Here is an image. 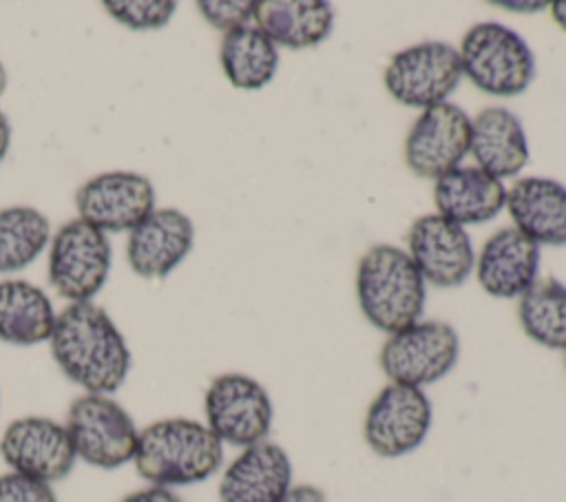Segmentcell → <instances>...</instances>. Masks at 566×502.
<instances>
[{
  "mask_svg": "<svg viewBox=\"0 0 566 502\" xmlns=\"http://www.w3.org/2000/svg\"><path fill=\"white\" fill-rule=\"evenodd\" d=\"M252 18L256 29L285 49L316 46L334 29V9L323 0H261Z\"/></svg>",
  "mask_w": 566,
  "mask_h": 502,
  "instance_id": "cell-21",
  "label": "cell"
},
{
  "mask_svg": "<svg viewBox=\"0 0 566 502\" xmlns=\"http://www.w3.org/2000/svg\"><path fill=\"white\" fill-rule=\"evenodd\" d=\"M111 270V243L106 232L73 219L51 241L49 281L53 290L73 303L91 301L106 283Z\"/></svg>",
  "mask_w": 566,
  "mask_h": 502,
  "instance_id": "cell-10",
  "label": "cell"
},
{
  "mask_svg": "<svg viewBox=\"0 0 566 502\" xmlns=\"http://www.w3.org/2000/svg\"><path fill=\"white\" fill-rule=\"evenodd\" d=\"M462 80L458 49L429 40L398 51L385 66L387 93L405 106L429 108L447 102Z\"/></svg>",
  "mask_w": 566,
  "mask_h": 502,
  "instance_id": "cell-9",
  "label": "cell"
},
{
  "mask_svg": "<svg viewBox=\"0 0 566 502\" xmlns=\"http://www.w3.org/2000/svg\"><path fill=\"white\" fill-rule=\"evenodd\" d=\"M294 478V467L287 451L263 440L241 449L226 467L219 482V502H279Z\"/></svg>",
  "mask_w": 566,
  "mask_h": 502,
  "instance_id": "cell-16",
  "label": "cell"
},
{
  "mask_svg": "<svg viewBox=\"0 0 566 502\" xmlns=\"http://www.w3.org/2000/svg\"><path fill=\"white\" fill-rule=\"evenodd\" d=\"M517 318L533 343L566 352V285L562 281L537 279L520 296Z\"/></svg>",
  "mask_w": 566,
  "mask_h": 502,
  "instance_id": "cell-24",
  "label": "cell"
},
{
  "mask_svg": "<svg viewBox=\"0 0 566 502\" xmlns=\"http://www.w3.org/2000/svg\"><path fill=\"white\" fill-rule=\"evenodd\" d=\"M49 219L31 206H11L0 210V272L27 268L49 243Z\"/></svg>",
  "mask_w": 566,
  "mask_h": 502,
  "instance_id": "cell-25",
  "label": "cell"
},
{
  "mask_svg": "<svg viewBox=\"0 0 566 502\" xmlns=\"http://www.w3.org/2000/svg\"><path fill=\"white\" fill-rule=\"evenodd\" d=\"M0 502H57L51 484L9 471L0 475Z\"/></svg>",
  "mask_w": 566,
  "mask_h": 502,
  "instance_id": "cell-28",
  "label": "cell"
},
{
  "mask_svg": "<svg viewBox=\"0 0 566 502\" xmlns=\"http://www.w3.org/2000/svg\"><path fill=\"white\" fill-rule=\"evenodd\" d=\"M119 502H181V500H179V495L172 489H164V487L150 484L146 489L128 493Z\"/></svg>",
  "mask_w": 566,
  "mask_h": 502,
  "instance_id": "cell-29",
  "label": "cell"
},
{
  "mask_svg": "<svg viewBox=\"0 0 566 502\" xmlns=\"http://www.w3.org/2000/svg\"><path fill=\"white\" fill-rule=\"evenodd\" d=\"M4 86H7V71H4V66L0 62V95L4 93Z\"/></svg>",
  "mask_w": 566,
  "mask_h": 502,
  "instance_id": "cell-34",
  "label": "cell"
},
{
  "mask_svg": "<svg viewBox=\"0 0 566 502\" xmlns=\"http://www.w3.org/2000/svg\"><path fill=\"white\" fill-rule=\"evenodd\" d=\"M407 245L422 279L436 287H458L475 268L469 232L440 215L418 217L409 228Z\"/></svg>",
  "mask_w": 566,
  "mask_h": 502,
  "instance_id": "cell-14",
  "label": "cell"
},
{
  "mask_svg": "<svg viewBox=\"0 0 566 502\" xmlns=\"http://www.w3.org/2000/svg\"><path fill=\"white\" fill-rule=\"evenodd\" d=\"M55 314L49 296L22 279L0 281V341L38 345L51 338Z\"/></svg>",
  "mask_w": 566,
  "mask_h": 502,
  "instance_id": "cell-22",
  "label": "cell"
},
{
  "mask_svg": "<svg viewBox=\"0 0 566 502\" xmlns=\"http://www.w3.org/2000/svg\"><path fill=\"white\" fill-rule=\"evenodd\" d=\"M80 219L102 232L133 230L155 210L150 179L130 170H108L77 188Z\"/></svg>",
  "mask_w": 566,
  "mask_h": 502,
  "instance_id": "cell-13",
  "label": "cell"
},
{
  "mask_svg": "<svg viewBox=\"0 0 566 502\" xmlns=\"http://www.w3.org/2000/svg\"><path fill=\"white\" fill-rule=\"evenodd\" d=\"M462 75L486 95H522L535 77V55L528 42L502 22L473 24L458 49Z\"/></svg>",
  "mask_w": 566,
  "mask_h": 502,
  "instance_id": "cell-4",
  "label": "cell"
},
{
  "mask_svg": "<svg viewBox=\"0 0 566 502\" xmlns=\"http://www.w3.org/2000/svg\"><path fill=\"white\" fill-rule=\"evenodd\" d=\"M195 226L188 215L175 208H155L137 223L126 243V259L144 279L168 276L192 250Z\"/></svg>",
  "mask_w": 566,
  "mask_h": 502,
  "instance_id": "cell-15",
  "label": "cell"
},
{
  "mask_svg": "<svg viewBox=\"0 0 566 502\" xmlns=\"http://www.w3.org/2000/svg\"><path fill=\"white\" fill-rule=\"evenodd\" d=\"M75 456L97 469H117L135 458L139 431L128 411L108 396L84 394L66 414Z\"/></svg>",
  "mask_w": 566,
  "mask_h": 502,
  "instance_id": "cell-7",
  "label": "cell"
},
{
  "mask_svg": "<svg viewBox=\"0 0 566 502\" xmlns=\"http://www.w3.org/2000/svg\"><path fill=\"white\" fill-rule=\"evenodd\" d=\"M431 425L433 405L424 389L387 383L367 407L363 440L380 458H400L427 440Z\"/></svg>",
  "mask_w": 566,
  "mask_h": 502,
  "instance_id": "cell-8",
  "label": "cell"
},
{
  "mask_svg": "<svg viewBox=\"0 0 566 502\" xmlns=\"http://www.w3.org/2000/svg\"><path fill=\"white\" fill-rule=\"evenodd\" d=\"M119 24L142 31L161 29L177 11L172 0H106L102 4Z\"/></svg>",
  "mask_w": 566,
  "mask_h": 502,
  "instance_id": "cell-26",
  "label": "cell"
},
{
  "mask_svg": "<svg viewBox=\"0 0 566 502\" xmlns=\"http://www.w3.org/2000/svg\"><path fill=\"white\" fill-rule=\"evenodd\" d=\"M356 296L363 316L376 330L396 334L420 321L427 281L405 250L378 243L358 261Z\"/></svg>",
  "mask_w": 566,
  "mask_h": 502,
  "instance_id": "cell-3",
  "label": "cell"
},
{
  "mask_svg": "<svg viewBox=\"0 0 566 502\" xmlns=\"http://www.w3.org/2000/svg\"><path fill=\"white\" fill-rule=\"evenodd\" d=\"M539 245L517 228L491 234L475 257L480 287L493 299H520L539 276Z\"/></svg>",
  "mask_w": 566,
  "mask_h": 502,
  "instance_id": "cell-17",
  "label": "cell"
},
{
  "mask_svg": "<svg viewBox=\"0 0 566 502\" xmlns=\"http://www.w3.org/2000/svg\"><path fill=\"white\" fill-rule=\"evenodd\" d=\"M548 9H551V15H553V20L566 31V0H557V2H551L548 4Z\"/></svg>",
  "mask_w": 566,
  "mask_h": 502,
  "instance_id": "cell-33",
  "label": "cell"
},
{
  "mask_svg": "<svg viewBox=\"0 0 566 502\" xmlns=\"http://www.w3.org/2000/svg\"><path fill=\"white\" fill-rule=\"evenodd\" d=\"M460 358V336L444 321H418L389 334L378 363L389 383L424 389L449 376Z\"/></svg>",
  "mask_w": 566,
  "mask_h": 502,
  "instance_id": "cell-5",
  "label": "cell"
},
{
  "mask_svg": "<svg viewBox=\"0 0 566 502\" xmlns=\"http://www.w3.org/2000/svg\"><path fill=\"white\" fill-rule=\"evenodd\" d=\"M206 425L232 447H250L268 440L274 405L268 389L252 376L230 372L212 378L203 396Z\"/></svg>",
  "mask_w": 566,
  "mask_h": 502,
  "instance_id": "cell-6",
  "label": "cell"
},
{
  "mask_svg": "<svg viewBox=\"0 0 566 502\" xmlns=\"http://www.w3.org/2000/svg\"><path fill=\"white\" fill-rule=\"evenodd\" d=\"M497 7L513 9V11H520V13H535V11L546 9L548 4L546 2H497Z\"/></svg>",
  "mask_w": 566,
  "mask_h": 502,
  "instance_id": "cell-31",
  "label": "cell"
},
{
  "mask_svg": "<svg viewBox=\"0 0 566 502\" xmlns=\"http://www.w3.org/2000/svg\"><path fill=\"white\" fill-rule=\"evenodd\" d=\"M9 142H11V126L4 117V113L0 111V161L4 159V155L9 150Z\"/></svg>",
  "mask_w": 566,
  "mask_h": 502,
  "instance_id": "cell-32",
  "label": "cell"
},
{
  "mask_svg": "<svg viewBox=\"0 0 566 502\" xmlns=\"http://www.w3.org/2000/svg\"><path fill=\"white\" fill-rule=\"evenodd\" d=\"M0 456L11 471L46 484L66 478L77 460L66 425L44 416H24L7 425Z\"/></svg>",
  "mask_w": 566,
  "mask_h": 502,
  "instance_id": "cell-12",
  "label": "cell"
},
{
  "mask_svg": "<svg viewBox=\"0 0 566 502\" xmlns=\"http://www.w3.org/2000/svg\"><path fill=\"white\" fill-rule=\"evenodd\" d=\"M438 215L458 226H478L495 219L506 203V188L478 166H458L433 181Z\"/></svg>",
  "mask_w": 566,
  "mask_h": 502,
  "instance_id": "cell-19",
  "label": "cell"
},
{
  "mask_svg": "<svg viewBox=\"0 0 566 502\" xmlns=\"http://www.w3.org/2000/svg\"><path fill=\"white\" fill-rule=\"evenodd\" d=\"M471 146V117L453 102L424 108L405 139V164L422 179H438L460 166Z\"/></svg>",
  "mask_w": 566,
  "mask_h": 502,
  "instance_id": "cell-11",
  "label": "cell"
},
{
  "mask_svg": "<svg viewBox=\"0 0 566 502\" xmlns=\"http://www.w3.org/2000/svg\"><path fill=\"white\" fill-rule=\"evenodd\" d=\"M564 363H566V358H564Z\"/></svg>",
  "mask_w": 566,
  "mask_h": 502,
  "instance_id": "cell-35",
  "label": "cell"
},
{
  "mask_svg": "<svg viewBox=\"0 0 566 502\" xmlns=\"http://www.w3.org/2000/svg\"><path fill=\"white\" fill-rule=\"evenodd\" d=\"M279 502H329L325 491L314 484H292Z\"/></svg>",
  "mask_w": 566,
  "mask_h": 502,
  "instance_id": "cell-30",
  "label": "cell"
},
{
  "mask_svg": "<svg viewBox=\"0 0 566 502\" xmlns=\"http://www.w3.org/2000/svg\"><path fill=\"white\" fill-rule=\"evenodd\" d=\"M49 343L57 367L86 394L108 396L128 376V345L111 316L91 301L66 305L55 316Z\"/></svg>",
  "mask_w": 566,
  "mask_h": 502,
  "instance_id": "cell-1",
  "label": "cell"
},
{
  "mask_svg": "<svg viewBox=\"0 0 566 502\" xmlns=\"http://www.w3.org/2000/svg\"><path fill=\"white\" fill-rule=\"evenodd\" d=\"M513 228L537 245H566V186L551 177H522L506 188Z\"/></svg>",
  "mask_w": 566,
  "mask_h": 502,
  "instance_id": "cell-18",
  "label": "cell"
},
{
  "mask_svg": "<svg viewBox=\"0 0 566 502\" xmlns=\"http://www.w3.org/2000/svg\"><path fill=\"white\" fill-rule=\"evenodd\" d=\"M197 9L208 24L223 33L248 24L254 15V2L245 0H201L197 2Z\"/></svg>",
  "mask_w": 566,
  "mask_h": 502,
  "instance_id": "cell-27",
  "label": "cell"
},
{
  "mask_svg": "<svg viewBox=\"0 0 566 502\" xmlns=\"http://www.w3.org/2000/svg\"><path fill=\"white\" fill-rule=\"evenodd\" d=\"M133 462L155 487L199 484L221 469L223 442L199 420L164 418L139 431Z\"/></svg>",
  "mask_w": 566,
  "mask_h": 502,
  "instance_id": "cell-2",
  "label": "cell"
},
{
  "mask_svg": "<svg viewBox=\"0 0 566 502\" xmlns=\"http://www.w3.org/2000/svg\"><path fill=\"white\" fill-rule=\"evenodd\" d=\"M478 168L495 179L515 177L531 159L520 117L504 106H489L471 119V146Z\"/></svg>",
  "mask_w": 566,
  "mask_h": 502,
  "instance_id": "cell-20",
  "label": "cell"
},
{
  "mask_svg": "<svg viewBox=\"0 0 566 502\" xmlns=\"http://www.w3.org/2000/svg\"><path fill=\"white\" fill-rule=\"evenodd\" d=\"M219 62L234 88L259 91L276 75L279 46L261 29L243 24L223 33Z\"/></svg>",
  "mask_w": 566,
  "mask_h": 502,
  "instance_id": "cell-23",
  "label": "cell"
}]
</instances>
